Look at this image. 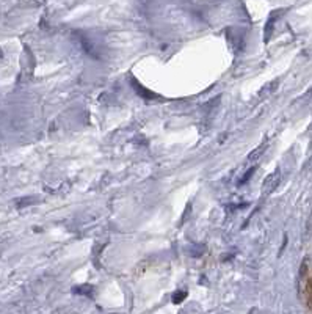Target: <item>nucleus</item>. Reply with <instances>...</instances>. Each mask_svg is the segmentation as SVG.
Returning a JSON list of instances; mask_svg holds the SVG:
<instances>
[{
  "label": "nucleus",
  "mask_w": 312,
  "mask_h": 314,
  "mask_svg": "<svg viewBox=\"0 0 312 314\" xmlns=\"http://www.w3.org/2000/svg\"><path fill=\"white\" fill-rule=\"evenodd\" d=\"M279 182V175H278V171L275 175H272V176H268L267 179H265V182H264V192L267 190V192H270V190H273L275 187H276V184Z\"/></svg>",
  "instance_id": "nucleus-1"
}]
</instances>
